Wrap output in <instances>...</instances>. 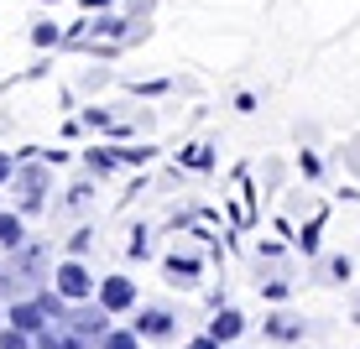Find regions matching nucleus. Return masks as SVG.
<instances>
[{
	"mask_svg": "<svg viewBox=\"0 0 360 349\" xmlns=\"http://www.w3.org/2000/svg\"><path fill=\"white\" fill-rule=\"evenodd\" d=\"M89 292H94V277L79 266V261H63V266H58V297H68V303H84Z\"/></svg>",
	"mask_w": 360,
	"mask_h": 349,
	"instance_id": "nucleus-1",
	"label": "nucleus"
},
{
	"mask_svg": "<svg viewBox=\"0 0 360 349\" xmlns=\"http://www.w3.org/2000/svg\"><path fill=\"white\" fill-rule=\"evenodd\" d=\"M99 308H105V313H126V308H136V287L126 277H105V282H99Z\"/></svg>",
	"mask_w": 360,
	"mask_h": 349,
	"instance_id": "nucleus-2",
	"label": "nucleus"
},
{
	"mask_svg": "<svg viewBox=\"0 0 360 349\" xmlns=\"http://www.w3.org/2000/svg\"><path fill=\"white\" fill-rule=\"evenodd\" d=\"M172 329H178V323H172L167 308H146V313H136V334H141V339H167Z\"/></svg>",
	"mask_w": 360,
	"mask_h": 349,
	"instance_id": "nucleus-3",
	"label": "nucleus"
},
{
	"mask_svg": "<svg viewBox=\"0 0 360 349\" xmlns=\"http://www.w3.org/2000/svg\"><path fill=\"white\" fill-rule=\"evenodd\" d=\"M240 329H245V318L235 313V308H225V313H214V323H209V339L230 344V339H240Z\"/></svg>",
	"mask_w": 360,
	"mask_h": 349,
	"instance_id": "nucleus-4",
	"label": "nucleus"
},
{
	"mask_svg": "<svg viewBox=\"0 0 360 349\" xmlns=\"http://www.w3.org/2000/svg\"><path fill=\"white\" fill-rule=\"evenodd\" d=\"M42 303H16L11 308V329H21V334H42Z\"/></svg>",
	"mask_w": 360,
	"mask_h": 349,
	"instance_id": "nucleus-5",
	"label": "nucleus"
},
{
	"mask_svg": "<svg viewBox=\"0 0 360 349\" xmlns=\"http://www.w3.org/2000/svg\"><path fill=\"white\" fill-rule=\"evenodd\" d=\"M73 329H79V334H94V339H105L110 313H105V308H79V313H73Z\"/></svg>",
	"mask_w": 360,
	"mask_h": 349,
	"instance_id": "nucleus-6",
	"label": "nucleus"
},
{
	"mask_svg": "<svg viewBox=\"0 0 360 349\" xmlns=\"http://www.w3.org/2000/svg\"><path fill=\"white\" fill-rule=\"evenodd\" d=\"M0 245H11V251L21 245V219L16 214H0Z\"/></svg>",
	"mask_w": 360,
	"mask_h": 349,
	"instance_id": "nucleus-7",
	"label": "nucleus"
},
{
	"mask_svg": "<svg viewBox=\"0 0 360 349\" xmlns=\"http://www.w3.org/2000/svg\"><path fill=\"white\" fill-rule=\"evenodd\" d=\"M0 349H32V334H21V329H6V334H0Z\"/></svg>",
	"mask_w": 360,
	"mask_h": 349,
	"instance_id": "nucleus-8",
	"label": "nucleus"
},
{
	"mask_svg": "<svg viewBox=\"0 0 360 349\" xmlns=\"http://www.w3.org/2000/svg\"><path fill=\"white\" fill-rule=\"evenodd\" d=\"M136 339H141V334H105V349H136Z\"/></svg>",
	"mask_w": 360,
	"mask_h": 349,
	"instance_id": "nucleus-9",
	"label": "nucleus"
},
{
	"mask_svg": "<svg viewBox=\"0 0 360 349\" xmlns=\"http://www.w3.org/2000/svg\"><path fill=\"white\" fill-rule=\"evenodd\" d=\"M266 329H271V339H292V334H297V323H288V318H271Z\"/></svg>",
	"mask_w": 360,
	"mask_h": 349,
	"instance_id": "nucleus-10",
	"label": "nucleus"
},
{
	"mask_svg": "<svg viewBox=\"0 0 360 349\" xmlns=\"http://www.w3.org/2000/svg\"><path fill=\"white\" fill-rule=\"evenodd\" d=\"M32 42H37V47H53V42H58V27H37Z\"/></svg>",
	"mask_w": 360,
	"mask_h": 349,
	"instance_id": "nucleus-11",
	"label": "nucleus"
},
{
	"mask_svg": "<svg viewBox=\"0 0 360 349\" xmlns=\"http://www.w3.org/2000/svg\"><path fill=\"white\" fill-rule=\"evenodd\" d=\"M37 349H79L73 339H53V334H42V339H37Z\"/></svg>",
	"mask_w": 360,
	"mask_h": 349,
	"instance_id": "nucleus-12",
	"label": "nucleus"
},
{
	"mask_svg": "<svg viewBox=\"0 0 360 349\" xmlns=\"http://www.w3.org/2000/svg\"><path fill=\"white\" fill-rule=\"evenodd\" d=\"M188 349H219V339H209V334H204V339H193Z\"/></svg>",
	"mask_w": 360,
	"mask_h": 349,
	"instance_id": "nucleus-13",
	"label": "nucleus"
},
{
	"mask_svg": "<svg viewBox=\"0 0 360 349\" xmlns=\"http://www.w3.org/2000/svg\"><path fill=\"white\" fill-rule=\"evenodd\" d=\"M11 172H16V167H11V157H6V152H0V183H6V178H11Z\"/></svg>",
	"mask_w": 360,
	"mask_h": 349,
	"instance_id": "nucleus-14",
	"label": "nucleus"
},
{
	"mask_svg": "<svg viewBox=\"0 0 360 349\" xmlns=\"http://www.w3.org/2000/svg\"><path fill=\"white\" fill-rule=\"evenodd\" d=\"M84 6H110V0H84Z\"/></svg>",
	"mask_w": 360,
	"mask_h": 349,
	"instance_id": "nucleus-15",
	"label": "nucleus"
}]
</instances>
